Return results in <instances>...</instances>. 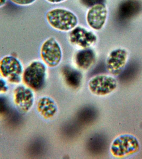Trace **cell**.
Masks as SVG:
<instances>
[{
	"instance_id": "cell-1",
	"label": "cell",
	"mask_w": 142,
	"mask_h": 159,
	"mask_svg": "<svg viewBox=\"0 0 142 159\" xmlns=\"http://www.w3.org/2000/svg\"><path fill=\"white\" fill-rule=\"evenodd\" d=\"M45 19L52 29L59 32H69L78 25L77 15L67 9L56 7L46 12Z\"/></svg>"
},
{
	"instance_id": "cell-2",
	"label": "cell",
	"mask_w": 142,
	"mask_h": 159,
	"mask_svg": "<svg viewBox=\"0 0 142 159\" xmlns=\"http://www.w3.org/2000/svg\"><path fill=\"white\" fill-rule=\"evenodd\" d=\"M47 67L42 61H32L23 70L22 79L24 83L32 90H41L45 84Z\"/></svg>"
},
{
	"instance_id": "cell-3",
	"label": "cell",
	"mask_w": 142,
	"mask_h": 159,
	"mask_svg": "<svg viewBox=\"0 0 142 159\" xmlns=\"http://www.w3.org/2000/svg\"><path fill=\"white\" fill-rule=\"evenodd\" d=\"M39 55L47 67L55 68L60 64L63 58L62 47L54 37H50L42 42L40 47Z\"/></svg>"
},
{
	"instance_id": "cell-4",
	"label": "cell",
	"mask_w": 142,
	"mask_h": 159,
	"mask_svg": "<svg viewBox=\"0 0 142 159\" xmlns=\"http://www.w3.org/2000/svg\"><path fill=\"white\" fill-rule=\"evenodd\" d=\"M139 148V142L136 137L131 134H123L113 140L110 150L114 157L121 158L135 153Z\"/></svg>"
},
{
	"instance_id": "cell-5",
	"label": "cell",
	"mask_w": 142,
	"mask_h": 159,
	"mask_svg": "<svg viewBox=\"0 0 142 159\" xmlns=\"http://www.w3.org/2000/svg\"><path fill=\"white\" fill-rule=\"evenodd\" d=\"M69 33V42L78 50L92 48L98 41L95 31L83 26L77 25Z\"/></svg>"
},
{
	"instance_id": "cell-6",
	"label": "cell",
	"mask_w": 142,
	"mask_h": 159,
	"mask_svg": "<svg viewBox=\"0 0 142 159\" xmlns=\"http://www.w3.org/2000/svg\"><path fill=\"white\" fill-rule=\"evenodd\" d=\"M23 72L22 63L16 57L7 55L0 60V74L10 83H19Z\"/></svg>"
},
{
	"instance_id": "cell-7",
	"label": "cell",
	"mask_w": 142,
	"mask_h": 159,
	"mask_svg": "<svg viewBox=\"0 0 142 159\" xmlns=\"http://www.w3.org/2000/svg\"><path fill=\"white\" fill-rule=\"evenodd\" d=\"M118 83L114 76L101 74L92 77L88 80V88L94 95L104 96L114 91L117 88Z\"/></svg>"
},
{
	"instance_id": "cell-8",
	"label": "cell",
	"mask_w": 142,
	"mask_h": 159,
	"mask_svg": "<svg viewBox=\"0 0 142 159\" xmlns=\"http://www.w3.org/2000/svg\"><path fill=\"white\" fill-rule=\"evenodd\" d=\"M108 11L104 2L96 4L89 7L86 14L85 20L88 28L99 31L106 26L108 20Z\"/></svg>"
},
{
	"instance_id": "cell-9",
	"label": "cell",
	"mask_w": 142,
	"mask_h": 159,
	"mask_svg": "<svg viewBox=\"0 0 142 159\" xmlns=\"http://www.w3.org/2000/svg\"><path fill=\"white\" fill-rule=\"evenodd\" d=\"M129 53L125 48L120 47L112 50L106 58L105 66L107 71L113 76L119 75L125 68Z\"/></svg>"
},
{
	"instance_id": "cell-10",
	"label": "cell",
	"mask_w": 142,
	"mask_h": 159,
	"mask_svg": "<svg viewBox=\"0 0 142 159\" xmlns=\"http://www.w3.org/2000/svg\"><path fill=\"white\" fill-rule=\"evenodd\" d=\"M14 101L18 109L27 112L32 108L34 102V95L31 88L23 86L17 87L14 92Z\"/></svg>"
},
{
	"instance_id": "cell-11",
	"label": "cell",
	"mask_w": 142,
	"mask_h": 159,
	"mask_svg": "<svg viewBox=\"0 0 142 159\" xmlns=\"http://www.w3.org/2000/svg\"><path fill=\"white\" fill-rule=\"evenodd\" d=\"M37 110L44 119H50L57 114L58 108L53 99L49 97L43 96L37 102Z\"/></svg>"
},
{
	"instance_id": "cell-12",
	"label": "cell",
	"mask_w": 142,
	"mask_h": 159,
	"mask_svg": "<svg viewBox=\"0 0 142 159\" xmlns=\"http://www.w3.org/2000/svg\"><path fill=\"white\" fill-rule=\"evenodd\" d=\"M96 53L92 48L78 50L74 56V62L78 69L86 70L94 63Z\"/></svg>"
},
{
	"instance_id": "cell-13",
	"label": "cell",
	"mask_w": 142,
	"mask_h": 159,
	"mask_svg": "<svg viewBox=\"0 0 142 159\" xmlns=\"http://www.w3.org/2000/svg\"><path fill=\"white\" fill-rule=\"evenodd\" d=\"M63 76L65 82L69 86L78 88L82 83V75L80 72L70 67H65L63 69Z\"/></svg>"
},
{
	"instance_id": "cell-14",
	"label": "cell",
	"mask_w": 142,
	"mask_h": 159,
	"mask_svg": "<svg viewBox=\"0 0 142 159\" xmlns=\"http://www.w3.org/2000/svg\"><path fill=\"white\" fill-rule=\"evenodd\" d=\"M15 4L20 6H27L32 4L36 0H10Z\"/></svg>"
},
{
	"instance_id": "cell-15",
	"label": "cell",
	"mask_w": 142,
	"mask_h": 159,
	"mask_svg": "<svg viewBox=\"0 0 142 159\" xmlns=\"http://www.w3.org/2000/svg\"><path fill=\"white\" fill-rule=\"evenodd\" d=\"M8 108V103L6 98L0 97V114L6 111Z\"/></svg>"
},
{
	"instance_id": "cell-16",
	"label": "cell",
	"mask_w": 142,
	"mask_h": 159,
	"mask_svg": "<svg viewBox=\"0 0 142 159\" xmlns=\"http://www.w3.org/2000/svg\"><path fill=\"white\" fill-rule=\"evenodd\" d=\"M83 3L85 5L89 6V7L96 4L104 2L103 0H82Z\"/></svg>"
},
{
	"instance_id": "cell-17",
	"label": "cell",
	"mask_w": 142,
	"mask_h": 159,
	"mask_svg": "<svg viewBox=\"0 0 142 159\" xmlns=\"http://www.w3.org/2000/svg\"><path fill=\"white\" fill-rule=\"evenodd\" d=\"M7 87L5 81L2 79H0V93H3L7 90Z\"/></svg>"
},
{
	"instance_id": "cell-18",
	"label": "cell",
	"mask_w": 142,
	"mask_h": 159,
	"mask_svg": "<svg viewBox=\"0 0 142 159\" xmlns=\"http://www.w3.org/2000/svg\"><path fill=\"white\" fill-rule=\"evenodd\" d=\"M47 2L52 4H57L63 2L66 0H46Z\"/></svg>"
},
{
	"instance_id": "cell-19",
	"label": "cell",
	"mask_w": 142,
	"mask_h": 159,
	"mask_svg": "<svg viewBox=\"0 0 142 159\" xmlns=\"http://www.w3.org/2000/svg\"><path fill=\"white\" fill-rule=\"evenodd\" d=\"M7 0H0V7H2L6 4Z\"/></svg>"
}]
</instances>
